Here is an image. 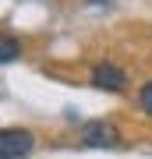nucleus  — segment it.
<instances>
[{
  "mask_svg": "<svg viewBox=\"0 0 152 159\" xmlns=\"http://www.w3.org/2000/svg\"><path fill=\"white\" fill-rule=\"evenodd\" d=\"M18 53H21V46H18L14 39H0V64H11V60H18Z\"/></svg>",
  "mask_w": 152,
  "mask_h": 159,
  "instance_id": "4",
  "label": "nucleus"
},
{
  "mask_svg": "<svg viewBox=\"0 0 152 159\" xmlns=\"http://www.w3.org/2000/svg\"><path fill=\"white\" fill-rule=\"evenodd\" d=\"M92 85L103 89V92H124L127 89V74L120 67H113V64H99L92 71Z\"/></svg>",
  "mask_w": 152,
  "mask_h": 159,
  "instance_id": "3",
  "label": "nucleus"
},
{
  "mask_svg": "<svg viewBox=\"0 0 152 159\" xmlns=\"http://www.w3.org/2000/svg\"><path fill=\"white\" fill-rule=\"evenodd\" d=\"M138 102H141V110H145V113H152V81H149V85H141Z\"/></svg>",
  "mask_w": 152,
  "mask_h": 159,
  "instance_id": "5",
  "label": "nucleus"
},
{
  "mask_svg": "<svg viewBox=\"0 0 152 159\" xmlns=\"http://www.w3.org/2000/svg\"><path fill=\"white\" fill-rule=\"evenodd\" d=\"M81 142L85 145H92V148H113L120 142V134H117V124L113 120H89L85 124V131H81Z\"/></svg>",
  "mask_w": 152,
  "mask_h": 159,
  "instance_id": "2",
  "label": "nucleus"
},
{
  "mask_svg": "<svg viewBox=\"0 0 152 159\" xmlns=\"http://www.w3.org/2000/svg\"><path fill=\"white\" fill-rule=\"evenodd\" d=\"M35 148V138L32 131H21V127H7L0 131V159H21Z\"/></svg>",
  "mask_w": 152,
  "mask_h": 159,
  "instance_id": "1",
  "label": "nucleus"
}]
</instances>
